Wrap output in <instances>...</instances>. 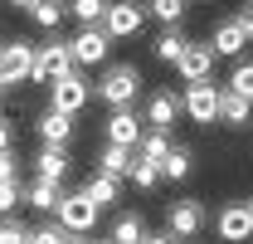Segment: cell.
Wrapping results in <instances>:
<instances>
[{
  "mask_svg": "<svg viewBox=\"0 0 253 244\" xmlns=\"http://www.w3.org/2000/svg\"><path fill=\"white\" fill-rule=\"evenodd\" d=\"M136 93H141V68H136V63H112V68L97 78V98H102L107 108H131Z\"/></svg>",
  "mask_w": 253,
  "mask_h": 244,
  "instance_id": "6da1fadb",
  "label": "cell"
},
{
  "mask_svg": "<svg viewBox=\"0 0 253 244\" xmlns=\"http://www.w3.org/2000/svg\"><path fill=\"white\" fill-rule=\"evenodd\" d=\"M88 103H93V83H88V73H83V68H73V73H63V78L49 83V108H54V113L78 118Z\"/></svg>",
  "mask_w": 253,
  "mask_h": 244,
  "instance_id": "7a4b0ae2",
  "label": "cell"
},
{
  "mask_svg": "<svg viewBox=\"0 0 253 244\" xmlns=\"http://www.w3.org/2000/svg\"><path fill=\"white\" fill-rule=\"evenodd\" d=\"M180 113L200 127H214L219 122V83L214 78H200V83H185L180 93Z\"/></svg>",
  "mask_w": 253,
  "mask_h": 244,
  "instance_id": "3957f363",
  "label": "cell"
},
{
  "mask_svg": "<svg viewBox=\"0 0 253 244\" xmlns=\"http://www.w3.org/2000/svg\"><path fill=\"white\" fill-rule=\"evenodd\" d=\"M68 54H73V68H97V63H107L112 54V39L102 25H83V30L68 39Z\"/></svg>",
  "mask_w": 253,
  "mask_h": 244,
  "instance_id": "277c9868",
  "label": "cell"
},
{
  "mask_svg": "<svg viewBox=\"0 0 253 244\" xmlns=\"http://www.w3.org/2000/svg\"><path fill=\"white\" fill-rule=\"evenodd\" d=\"M63 73H73V54H68V39H49V44H34V83H54Z\"/></svg>",
  "mask_w": 253,
  "mask_h": 244,
  "instance_id": "5b68a950",
  "label": "cell"
},
{
  "mask_svg": "<svg viewBox=\"0 0 253 244\" xmlns=\"http://www.w3.org/2000/svg\"><path fill=\"white\" fill-rule=\"evenodd\" d=\"M34 68V44L30 39H10V44H0V93L5 88H20L25 78H30Z\"/></svg>",
  "mask_w": 253,
  "mask_h": 244,
  "instance_id": "8992f818",
  "label": "cell"
},
{
  "mask_svg": "<svg viewBox=\"0 0 253 244\" xmlns=\"http://www.w3.org/2000/svg\"><path fill=\"white\" fill-rule=\"evenodd\" d=\"M102 30H107V39H131V34H141L146 30V5H136V0H107Z\"/></svg>",
  "mask_w": 253,
  "mask_h": 244,
  "instance_id": "52a82bcc",
  "label": "cell"
},
{
  "mask_svg": "<svg viewBox=\"0 0 253 244\" xmlns=\"http://www.w3.org/2000/svg\"><path fill=\"white\" fill-rule=\"evenodd\" d=\"M205 225H210V210H205V200H195V195H185V200H170V205H166V230H170L175 240L200 235Z\"/></svg>",
  "mask_w": 253,
  "mask_h": 244,
  "instance_id": "ba28073f",
  "label": "cell"
},
{
  "mask_svg": "<svg viewBox=\"0 0 253 244\" xmlns=\"http://www.w3.org/2000/svg\"><path fill=\"white\" fill-rule=\"evenodd\" d=\"M59 230H68V235H88L97 225V205L83 195V190H63V200H59Z\"/></svg>",
  "mask_w": 253,
  "mask_h": 244,
  "instance_id": "9c48e42d",
  "label": "cell"
},
{
  "mask_svg": "<svg viewBox=\"0 0 253 244\" xmlns=\"http://www.w3.org/2000/svg\"><path fill=\"white\" fill-rule=\"evenodd\" d=\"M214 230H219V240H229V244L253 240V215H249V200H229V205L214 215Z\"/></svg>",
  "mask_w": 253,
  "mask_h": 244,
  "instance_id": "30bf717a",
  "label": "cell"
},
{
  "mask_svg": "<svg viewBox=\"0 0 253 244\" xmlns=\"http://www.w3.org/2000/svg\"><path fill=\"white\" fill-rule=\"evenodd\" d=\"M175 68H180V78H185V83L214 78V49H210V44H200V39H190L185 49H180V59H175Z\"/></svg>",
  "mask_w": 253,
  "mask_h": 244,
  "instance_id": "8fae6325",
  "label": "cell"
},
{
  "mask_svg": "<svg viewBox=\"0 0 253 244\" xmlns=\"http://www.w3.org/2000/svg\"><path fill=\"white\" fill-rule=\"evenodd\" d=\"M175 118H180V93L175 88H156L151 98H146V127H161V132H170L175 127Z\"/></svg>",
  "mask_w": 253,
  "mask_h": 244,
  "instance_id": "7c38bea8",
  "label": "cell"
},
{
  "mask_svg": "<svg viewBox=\"0 0 253 244\" xmlns=\"http://www.w3.org/2000/svg\"><path fill=\"white\" fill-rule=\"evenodd\" d=\"M210 49H214V59H239V54L249 49V34L239 30V20H234V15L219 20V25L210 30Z\"/></svg>",
  "mask_w": 253,
  "mask_h": 244,
  "instance_id": "4fadbf2b",
  "label": "cell"
},
{
  "mask_svg": "<svg viewBox=\"0 0 253 244\" xmlns=\"http://www.w3.org/2000/svg\"><path fill=\"white\" fill-rule=\"evenodd\" d=\"M102 132H107V147H136V137H141V118H136L131 108H112V118L102 122Z\"/></svg>",
  "mask_w": 253,
  "mask_h": 244,
  "instance_id": "5bb4252c",
  "label": "cell"
},
{
  "mask_svg": "<svg viewBox=\"0 0 253 244\" xmlns=\"http://www.w3.org/2000/svg\"><path fill=\"white\" fill-rule=\"evenodd\" d=\"M68 171H73V156H68V147H44V152L34 156V176L39 181H68Z\"/></svg>",
  "mask_w": 253,
  "mask_h": 244,
  "instance_id": "9a60e30c",
  "label": "cell"
},
{
  "mask_svg": "<svg viewBox=\"0 0 253 244\" xmlns=\"http://www.w3.org/2000/svg\"><path fill=\"white\" fill-rule=\"evenodd\" d=\"M34 127H39V142L44 147H68V137H73V118L68 113H54V108L34 122Z\"/></svg>",
  "mask_w": 253,
  "mask_h": 244,
  "instance_id": "2e32d148",
  "label": "cell"
},
{
  "mask_svg": "<svg viewBox=\"0 0 253 244\" xmlns=\"http://www.w3.org/2000/svg\"><path fill=\"white\" fill-rule=\"evenodd\" d=\"M170 152V132H161V127H141V137H136V147H131V156L136 161H156Z\"/></svg>",
  "mask_w": 253,
  "mask_h": 244,
  "instance_id": "e0dca14e",
  "label": "cell"
},
{
  "mask_svg": "<svg viewBox=\"0 0 253 244\" xmlns=\"http://www.w3.org/2000/svg\"><path fill=\"white\" fill-rule=\"evenodd\" d=\"M59 200H63V185L59 181H39V176H34V181L25 185V205H34V210H44V215L59 210Z\"/></svg>",
  "mask_w": 253,
  "mask_h": 244,
  "instance_id": "ac0fdd59",
  "label": "cell"
},
{
  "mask_svg": "<svg viewBox=\"0 0 253 244\" xmlns=\"http://www.w3.org/2000/svg\"><path fill=\"white\" fill-rule=\"evenodd\" d=\"M249 118H253V103H249V98L219 88V122H224V127H249Z\"/></svg>",
  "mask_w": 253,
  "mask_h": 244,
  "instance_id": "d6986e66",
  "label": "cell"
},
{
  "mask_svg": "<svg viewBox=\"0 0 253 244\" xmlns=\"http://www.w3.org/2000/svg\"><path fill=\"white\" fill-rule=\"evenodd\" d=\"M83 195L93 200L97 210H107V205L122 195V181H117V176H102V171H93V176H88V185H83Z\"/></svg>",
  "mask_w": 253,
  "mask_h": 244,
  "instance_id": "ffe728a7",
  "label": "cell"
},
{
  "mask_svg": "<svg viewBox=\"0 0 253 244\" xmlns=\"http://www.w3.org/2000/svg\"><path fill=\"white\" fill-rule=\"evenodd\" d=\"M185 44H190V34L180 30V25H166V30L156 34V44H151V54H156L161 63H175V59H180V49H185Z\"/></svg>",
  "mask_w": 253,
  "mask_h": 244,
  "instance_id": "44dd1931",
  "label": "cell"
},
{
  "mask_svg": "<svg viewBox=\"0 0 253 244\" xmlns=\"http://www.w3.org/2000/svg\"><path fill=\"white\" fill-rule=\"evenodd\" d=\"M131 161H136V156H131V147H102V152H97V171H102V176H117V181H126Z\"/></svg>",
  "mask_w": 253,
  "mask_h": 244,
  "instance_id": "7402d4cb",
  "label": "cell"
},
{
  "mask_svg": "<svg viewBox=\"0 0 253 244\" xmlns=\"http://www.w3.org/2000/svg\"><path fill=\"white\" fill-rule=\"evenodd\" d=\"M141 235H146V220H141L136 210H122L117 220H112V235H107V240L112 244H141Z\"/></svg>",
  "mask_w": 253,
  "mask_h": 244,
  "instance_id": "603a6c76",
  "label": "cell"
},
{
  "mask_svg": "<svg viewBox=\"0 0 253 244\" xmlns=\"http://www.w3.org/2000/svg\"><path fill=\"white\" fill-rule=\"evenodd\" d=\"M190 171H195V156H190V147H170V152L161 156V181H185Z\"/></svg>",
  "mask_w": 253,
  "mask_h": 244,
  "instance_id": "cb8c5ba5",
  "label": "cell"
},
{
  "mask_svg": "<svg viewBox=\"0 0 253 244\" xmlns=\"http://www.w3.org/2000/svg\"><path fill=\"white\" fill-rule=\"evenodd\" d=\"M30 20L39 25V30H59L63 20H68V5H63V0H34V5H30Z\"/></svg>",
  "mask_w": 253,
  "mask_h": 244,
  "instance_id": "d4e9b609",
  "label": "cell"
},
{
  "mask_svg": "<svg viewBox=\"0 0 253 244\" xmlns=\"http://www.w3.org/2000/svg\"><path fill=\"white\" fill-rule=\"evenodd\" d=\"M190 10V0H146V20H161V25H180Z\"/></svg>",
  "mask_w": 253,
  "mask_h": 244,
  "instance_id": "484cf974",
  "label": "cell"
},
{
  "mask_svg": "<svg viewBox=\"0 0 253 244\" xmlns=\"http://www.w3.org/2000/svg\"><path fill=\"white\" fill-rule=\"evenodd\" d=\"M68 15H73L78 25H102V15H107V0H68Z\"/></svg>",
  "mask_w": 253,
  "mask_h": 244,
  "instance_id": "4316f807",
  "label": "cell"
},
{
  "mask_svg": "<svg viewBox=\"0 0 253 244\" xmlns=\"http://www.w3.org/2000/svg\"><path fill=\"white\" fill-rule=\"evenodd\" d=\"M224 88L253 103V59H239V63H234V73H229V83H224Z\"/></svg>",
  "mask_w": 253,
  "mask_h": 244,
  "instance_id": "83f0119b",
  "label": "cell"
},
{
  "mask_svg": "<svg viewBox=\"0 0 253 244\" xmlns=\"http://www.w3.org/2000/svg\"><path fill=\"white\" fill-rule=\"evenodd\" d=\"M126 181L136 185V190H156V185H161V166H156V161H131Z\"/></svg>",
  "mask_w": 253,
  "mask_h": 244,
  "instance_id": "f1b7e54d",
  "label": "cell"
},
{
  "mask_svg": "<svg viewBox=\"0 0 253 244\" xmlns=\"http://www.w3.org/2000/svg\"><path fill=\"white\" fill-rule=\"evenodd\" d=\"M25 205V185L20 181H0V215H15Z\"/></svg>",
  "mask_w": 253,
  "mask_h": 244,
  "instance_id": "f546056e",
  "label": "cell"
},
{
  "mask_svg": "<svg viewBox=\"0 0 253 244\" xmlns=\"http://www.w3.org/2000/svg\"><path fill=\"white\" fill-rule=\"evenodd\" d=\"M0 244H30V230L15 215H0Z\"/></svg>",
  "mask_w": 253,
  "mask_h": 244,
  "instance_id": "4dcf8cb0",
  "label": "cell"
},
{
  "mask_svg": "<svg viewBox=\"0 0 253 244\" xmlns=\"http://www.w3.org/2000/svg\"><path fill=\"white\" fill-rule=\"evenodd\" d=\"M30 244H63L59 225H44V230H30Z\"/></svg>",
  "mask_w": 253,
  "mask_h": 244,
  "instance_id": "1f68e13d",
  "label": "cell"
},
{
  "mask_svg": "<svg viewBox=\"0 0 253 244\" xmlns=\"http://www.w3.org/2000/svg\"><path fill=\"white\" fill-rule=\"evenodd\" d=\"M0 181H20V156L0 152Z\"/></svg>",
  "mask_w": 253,
  "mask_h": 244,
  "instance_id": "d6a6232c",
  "label": "cell"
},
{
  "mask_svg": "<svg viewBox=\"0 0 253 244\" xmlns=\"http://www.w3.org/2000/svg\"><path fill=\"white\" fill-rule=\"evenodd\" d=\"M234 20H239V30L249 34V44H253V0H239V15Z\"/></svg>",
  "mask_w": 253,
  "mask_h": 244,
  "instance_id": "836d02e7",
  "label": "cell"
},
{
  "mask_svg": "<svg viewBox=\"0 0 253 244\" xmlns=\"http://www.w3.org/2000/svg\"><path fill=\"white\" fill-rule=\"evenodd\" d=\"M10 142H15V122L0 113V152H10Z\"/></svg>",
  "mask_w": 253,
  "mask_h": 244,
  "instance_id": "e575fe53",
  "label": "cell"
},
{
  "mask_svg": "<svg viewBox=\"0 0 253 244\" xmlns=\"http://www.w3.org/2000/svg\"><path fill=\"white\" fill-rule=\"evenodd\" d=\"M141 244H175V235H170V230H166V235H151V230H146V235H141Z\"/></svg>",
  "mask_w": 253,
  "mask_h": 244,
  "instance_id": "d590c367",
  "label": "cell"
},
{
  "mask_svg": "<svg viewBox=\"0 0 253 244\" xmlns=\"http://www.w3.org/2000/svg\"><path fill=\"white\" fill-rule=\"evenodd\" d=\"M63 244H88V240H83V235H68V230H63Z\"/></svg>",
  "mask_w": 253,
  "mask_h": 244,
  "instance_id": "8d00e7d4",
  "label": "cell"
},
{
  "mask_svg": "<svg viewBox=\"0 0 253 244\" xmlns=\"http://www.w3.org/2000/svg\"><path fill=\"white\" fill-rule=\"evenodd\" d=\"M5 5H15V10H30L34 0H5Z\"/></svg>",
  "mask_w": 253,
  "mask_h": 244,
  "instance_id": "74e56055",
  "label": "cell"
},
{
  "mask_svg": "<svg viewBox=\"0 0 253 244\" xmlns=\"http://www.w3.org/2000/svg\"><path fill=\"white\" fill-rule=\"evenodd\" d=\"M97 244H112V240H97Z\"/></svg>",
  "mask_w": 253,
  "mask_h": 244,
  "instance_id": "f35d334b",
  "label": "cell"
},
{
  "mask_svg": "<svg viewBox=\"0 0 253 244\" xmlns=\"http://www.w3.org/2000/svg\"><path fill=\"white\" fill-rule=\"evenodd\" d=\"M249 215H253V200H249Z\"/></svg>",
  "mask_w": 253,
  "mask_h": 244,
  "instance_id": "ab89813d",
  "label": "cell"
}]
</instances>
